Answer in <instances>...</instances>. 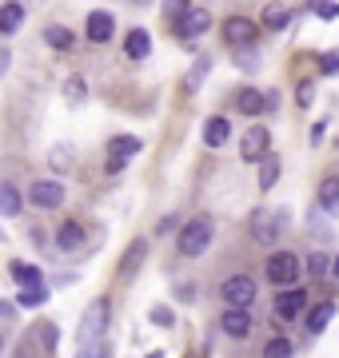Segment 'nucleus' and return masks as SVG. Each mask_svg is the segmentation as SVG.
<instances>
[{
    "label": "nucleus",
    "instance_id": "17",
    "mask_svg": "<svg viewBox=\"0 0 339 358\" xmlns=\"http://www.w3.org/2000/svg\"><path fill=\"white\" fill-rule=\"evenodd\" d=\"M56 247L68 251V255L80 251V247H84V227H80V223H60V227H56Z\"/></svg>",
    "mask_w": 339,
    "mask_h": 358
},
{
    "label": "nucleus",
    "instance_id": "27",
    "mask_svg": "<svg viewBox=\"0 0 339 358\" xmlns=\"http://www.w3.org/2000/svg\"><path fill=\"white\" fill-rule=\"evenodd\" d=\"M148 255V243H144V239H136V243L128 247V251H124V263H120V275H132V271L140 267V259Z\"/></svg>",
    "mask_w": 339,
    "mask_h": 358
},
{
    "label": "nucleus",
    "instance_id": "43",
    "mask_svg": "<svg viewBox=\"0 0 339 358\" xmlns=\"http://www.w3.org/2000/svg\"><path fill=\"white\" fill-rule=\"evenodd\" d=\"M0 346H4V343H0Z\"/></svg>",
    "mask_w": 339,
    "mask_h": 358
},
{
    "label": "nucleus",
    "instance_id": "13",
    "mask_svg": "<svg viewBox=\"0 0 339 358\" xmlns=\"http://www.w3.org/2000/svg\"><path fill=\"white\" fill-rule=\"evenodd\" d=\"M335 303L331 299H324V303H315V307L303 310V322H307V334H324L327 327H331V319H335Z\"/></svg>",
    "mask_w": 339,
    "mask_h": 358
},
{
    "label": "nucleus",
    "instance_id": "16",
    "mask_svg": "<svg viewBox=\"0 0 339 358\" xmlns=\"http://www.w3.org/2000/svg\"><path fill=\"white\" fill-rule=\"evenodd\" d=\"M20 24H25V4H16V0L0 4V36H16Z\"/></svg>",
    "mask_w": 339,
    "mask_h": 358
},
{
    "label": "nucleus",
    "instance_id": "6",
    "mask_svg": "<svg viewBox=\"0 0 339 358\" xmlns=\"http://www.w3.org/2000/svg\"><path fill=\"white\" fill-rule=\"evenodd\" d=\"M307 307H312V294L303 291V287H284V291L275 294V303H272V310H275V319L279 322L303 319V310Z\"/></svg>",
    "mask_w": 339,
    "mask_h": 358
},
{
    "label": "nucleus",
    "instance_id": "30",
    "mask_svg": "<svg viewBox=\"0 0 339 358\" xmlns=\"http://www.w3.org/2000/svg\"><path fill=\"white\" fill-rule=\"evenodd\" d=\"M208 68H212V56H200L196 68H192V76H188V92H196L200 84H204V76H208Z\"/></svg>",
    "mask_w": 339,
    "mask_h": 358
},
{
    "label": "nucleus",
    "instance_id": "31",
    "mask_svg": "<svg viewBox=\"0 0 339 358\" xmlns=\"http://www.w3.org/2000/svg\"><path fill=\"white\" fill-rule=\"evenodd\" d=\"M84 96H88V88H84V80H76V76H72V80L64 84V100H68V103H84Z\"/></svg>",
    "mask_w": 339,
    "mask_h": 358
},
{
    "label": "nucleus",
    "instance_id": "22",
    "mask_svg": "<svg viewBox=\"0 0 339 358\" xmlns=\"http://www.w3.org/2000/svg\"><path fill=\"white\" fill-rule=\"evenodd\" d=\"M124 52H128L132 60H144V56L152 52V36H148L144 28H132V32H128V40H124Z\"/></svg>",
    "mask_w": 339,
    "mask_h": 358
},
{
    "label": "nucleus",
    "instance_id": "15",
    "mask_svg": "<svg viewBox=\"0 0 339 358\" xmlns=\"http://www.w3.org/2000/svg\"><path fill=\"white\" fill-rule=\"evenodd\" d=\"M228 140H232V120L228 115H212L208 124H204V143L208 148H223Z\"/></svg>",
    "mask_w": 339,
    "mask_h": 358
},
{
    "label": "nucleus",
    "instance_id": "19",
    "mask_svg": "<svg viewBox=\"0 0 339 358\" xmlns=\"http://www.w3.org/2000/svg\"><path fill=\"white\" fill-rule=\"evenodd\" d=\"M279 171H284V159L268 152V155L260 159V192H272L275 183H279Z\"/></svg>",
    "mask_w": 339,
    "mask_h": 358
},
{
    "label": "nucleus",
    "instance_id": "37",
    "mask_svg": "<svg viewBox=\"0 0 339 358\" xmlns=\"http://www.w3.org/2000/svg\"><path fill=\"white\" fill-rule=\"evenodd\" d=\"M188 8H192L188 0H164V13H168V20H180V16L188 13Z\"/></svg>",
    "mask_w": 339,
    "mask_h": 358
},
{
    "label": "nucleus",
    "instance_id": "32",
    "mask_svg": "<svg viewBox=\"0 0 339 358\" xmlns=\"http://www.w3.org/2000/svg\"><path fill=\"white\" fill-rule=\"evenodd\" d=\"M235 64L244 68V72H256V68H260V52H251V48H235Z\"/></svg>",
    "mask_w": 339,
    "mask_h": 358
},
{
    "label": "nucleus",
    "instance_id": "23",
    "mask_svg": "<svg viewBox=\"0 0 339 358\" xmlns=\"http://www.w3.org/2000/svg\"><path fill=\"white\" fill-rule=\"evenodd\" d=\"M287 24H291V8H284V4H268L263 8V28L268 32H284Z\"/></svg>",
    "mask_w": 339,
    "mask_h": 358
},
{
    "label": "nucleus",
    "instance_id": "12",
    "mask_svg": "<svg viewBox=\"0 0 339 358\" xmlns=\"http://www.w3.org/2000/svg\"><path fill=\"white\" fill-rule=\"evenodd\" d=\"M251 327H256L251 310H232V307H223V315H220V331L228 334V338H248Z\"/></svg>",
    "mask_w": 339,
    "mask_h": 358
},
{
    "label": "nucleus",
    "instance_id": "41",
    "mask_svg": "<svg viewBox=\"0 0 339 358\" xmlns=\"http://www.w3.org/2000/svg\"><path fill=\"white\" fill-rule=\"evenodd\" d=\"M327 275H331V279H339V255L331 259V271H327Z\"/></svg>",
    "mask_w": 339,
    "mask_h": 358
},
{
    "label": "nucleus",
    "instance_id": "2",
    "mask_svg": "<svg viewBox=\"0 0 339 358\" xmlns=\"http://www.w3.org/2000/svg\"><path fill=\"white\" fill-rule=\"evenodd\" d=\"M212 219H204V215H196V219H188L180 227V235H176V251H180L184 259H196V255H204L212 247Z\"/></svg>",
    "mask_w": 339,
    "mask_h": 358
},
{
    "label": "nucleus",
    "instance_id": "20",
    "mask_svg": "<svg viewBox=\"0 0 339 358\" xmlns=\"http://www.w3.org/2000/svg\"><path fill=\"white\" fill-rule=\"evenodd\" d=\"M235 108H240L244 115H260L263 108H268V96L256 92V88H244V92H235Z\"/></svg>",
    "mask_w": 339,
    "mask_h": 358
},
{
    "label": "nucleus",
    "instance_id": "9",
    "mask_svg": "<svg viewBox=\"0 0 339 358\" xmlns=\"http://www.w3.org/2000/svg\"><path fill=\"white\" fill-rule=\"evenodd\" d=\"M172 28H176V36L180 40H196V36H204V32L212 28V13L208 8H188L180 20H172Z\"/></svg>",
    "mask_w": 339,
    "mask_h": 358
},
{
    "label": "nucleus",
    "instance_id": "1",
    "mask_svg": "<svg viewBox=\"0 0 339 358\" xmlns=\"http://www.w3.org/2000/svg\"><path fill=\"white\" fill-rule=\"evenodd\" d=\"M300 275H303V259L296 251H272L268 263H263V279L272 287H300Z\"/></svg>",
    "mask_w": 339,
    "mask_h": 358
},
{
    "label": "nucleus",
    "instance_id": "21",
    "mask_svg": "<svg viewBox=\"0 0 339 358\" xmlns=\"http://www.w3.org/2000/svg\"><path fill=\"white\" fill-rule=\"evenodd\" d=\"M25 211V195L16 192V183H0V215H20Z\"/></svg>",
    "mask_w": 339,
    "mask_h": 358
},
{
    "label": "nucleus",
    "instance_id": "29",
    "mask_svg": "<svg viewBox=\"0 0 339 358\" xmlns=\"http://www.w3.org/2000/svg\"><path fill=\"white\" fill-rule=\"evenodd\" d=\"M303 263H307V267H303V271H307L312 279H324L327 271H331V259H327L324 251H315V255H307V259H303Z\"/></svg>",
    "mask_w": 339,
    "mask_h": 358
},
{
    "label": "nucleus",
    "instance_id": "40",
    "mask_svg": "<svg viewBox=\"0 0 339 358\" xmlns=\"http://www.w3.org/2000/svg\"><path fill=\"white\" fill-rule=\"evenodd\" d=\"M172 227H176V215H168V219H160V227H156V231H160V235H168Z\"/></svg>",
    "mask_w": 339,
    "mask_h": 358
},
{
    "label": "nucleus",
    "instance_id": "7",
    "mask_svg": "<svg viewBox=\"0 0 339 358\" xmlns=\"http://www.w3.org/2000/svg\"><path fill=\"white\" fill-rule=\"evenodd\" d=\"M140 148H144V143L136 140V136H112V143H108V164H104V171H108V176H120V171L128 167L132 155H140Z\"/></svg>",
    "mask_w": 339,
    "mask_h": 358
},
{
    "label": "nucleus",
    "instance_id": "33",
    "mask_svg": "<svg viewBox=\"0 0 339 358\" xmlns=\"http://www.w3.org/2000/svg\"><path fill=\"white\" fill-rule=\"evenodd\" d=\"M76 358H112V346L100 338V343H88V346H80V355Z\"/></svg>",
    "mask_w": 339,
    "mask_h": 358
},
{
    "label": "nucleus",
    "instance_id": "38",
    "mask_svg": "<svg viewBox=\"0 0 339 358\" xmlns=\"http://www.w3.org/2000/svg\"><path fill=\"white\" fill-rule=\"evenodd\" d=\"M40 343L48 346V350L56 346V327H53V322H40Z\"/></svg>",
    "mask_w": 339,
    "mask_h": 358
},
{
    "label": "nucleus",
    "instance_id": "36",
    "mask_svg": "<svg viewBox=\"0 0 339 358\" xmlns=\"http://www.w3.org/2000/svg\"><path fill=\"white\" fill-rule=\"evenodd\" d=\"M319 68H324V76H339V52H324Z\"/></svg>",
    "mask_w": 339,
    "mask_h": 358
},
{
    "label": "nucleus",
    "instance_id": "8",
    "mask_svg": "<svg viewBox=\"0 0 339 358\" xmlns=\"http://www.w3.org/2000/svg\"><path fill=\"white\" fill-rule=\"evenodd\" d=\"M268 152H272V131L251 124V128L244 131V140H240V159H244V164H260Z\"/></svg>",
    "mask_w": 339,
    "mask_h": 358
},
{
    "label": "nucleus",
    "instance_id": "4",
    "mask_svg": "<svg viewBox=\"0 0 339 358\" xmlns=\"http://www.w3.org/2000/svg\"><path fill=\"white\" fill-rule=\"evenodd\" d=\"M108 322H112V307H108V299H96V303H88V310L80 315V327H76L80 346L100 343V338H104V331H108Z\"/></svg>",
    "mask_w": 339,
    "mask_h": 358
},
{
    "label": "nucleus",
    "instance_id": "10",
    "mask_svg": "<svg viewBox=\"0 0 339 358\" xmlns=\"http://www.w3.org/2000/svg\"><path fill=\"white\" fill-rule=\"evenodd\" d=\"M28 203L44 207V211L60 207V203H64V183H56V179H36V183H32V192H28Z\"/></svg>",
    "mask_w": 339,
    "mask_h": 358
},
{
    "label": "nucleus",
    "instance_id": "25",
    "mask_svg": "<svg viewBox=\"0 0 339 358\" xmlns=\"http://www.w3.org/2000/svg\"><path fill=\"white\" fill-rule=\"evenodd\" d=\"M44 40H48V48H56V52H68L72 44H76V36H72L64 24H48L44 28Z\"/></svg>",
    "mask_w": 339,
    "mask_h": 358
},
{
    "label": "nucleus",
    "instance_id": "34",
    "mask_svg": "<svg viewBox=\"0 0 339 358\" xmlns=\"http://www.w3.org/2000/svg\"><path fill=\"white\" fill-rule=\"evenodd\" d=\"M148 319L156 322V327H176V315H172V307H160V303L148 310Z\"/></svg>",
    "mask_w": 339,
    "mask_h": 358
},
{
    "label": "nucleus",
    "instance_id": "24",
    "mask_svg": "<svg viewBox=\"0 0 339 358\" xmlns=\"http://www.w3.org/2000/svg\"><path fill=\"white\" fill-rule=\"evenodd\" d=\"M8 275H13L16 287H36V282H44L40 267H32V263H13V267H8Z\"/></svg>",
    "mask_w": 339,
    "mask_h": 358
},
{
    "label": "nucleus",
    "instance_id": "35",
    "mask_svg": "<svg viewBox=\"0 0 339 358\" xmlns=\"http://www.w3.org/2000/svg\"><path fill=\"white\" fill-rule=\"evenodd\" d=\"M296 100H300V108H312V100H315V84H312V80H300Z\"/></svg>",
    "mask_w": 339,
    "mask_h": 358
},
{
    "label": "nucleus",
    "instance_id": "39",
    "mask_svg": "<svg viewBox=\"0 0 339 358\" xmlns=\"http://www.w3.org/2000/svg\"><path fill=\"white\" fill-rule=\"evenodd\" d=\"M324 131H327V124H324V120H319V124H315V128H312V148H319V140H324Z\"/></svg>",
    "mask_w": 339,
    "mask_h": 358
},
{
    "label": "nucleus",
    "instance_id": "42",
    "mask_svg": "<svg viewBox=\"0 0 339 358\" xmlns=\"http://www.w3.org/2000/svg\"><path fill=\"white\" fill-rule=\"evenodd\" d=\"M0 315H4V319H8V315H13V307H8V303H4V299H0Z\"/></svg>",
    "mask_w": 339,
    "mask_h": 358
},
{
    "label": "nucleus",
    "instance_id": "5",
    "mask_svg": "<svg viewBox=\"0 0 339 358\" xmlns=\"http://www.w3.org/2000/svg\"><path fill=\"white\" fill-rule=\"evenodd\" d=\"M256 279L251 275H228V279L220 282V299H223V307H232V310H251V303H256Z\"/></svg>",
    "mask_w": 339,
    "mask_h": 358
},
{
    "label": "nucleus",
    "instance_id": "14",
    "mask_svg": "<svg viewBox=\"0 0 339 358\" xmlns=\"http://www.w3.org/2000/svg\"><path fill=\"white\" fill-rule=\"evenodd\" d=\"M84 32H88L92 44H108L112 32H116V20H112V13H92L88 24H84Z\"/></svg>",
    "mask_w": 339,
    "mask_h": 358
},
{
    "label": "nucleus",
    "instance_id": "18",
    "mask_svg": "<svg viewBox=\"0 0 339 358\" xmlns=\"http://www.w3.org/2000/svg\"><path fill=\"white\" fill-rule=\"evenodd\" d=\"M319 207H324L327 215H339V176L319 179Z\"/></svg>",
    "mask_w": 339,
    "mask_h": 358
},
{
    "label": "nucleus",
    "instance_id": "3",
    "mask_svg": "<svg viewBox=\"0 0 339 358\" xmlns=\"http://www.w3.org/2000/svg\"><path fill=\"white\" fill-rule=\"evenodd\" d=\"M284 231H287V211L284 207H260V211L251 215V239H256V243L275 247Z\"/></svg>",
    "mask_w": 339,
    "mask_h": 358
},
{
    "label": "nucleus",
    "instance_id": "28",
    "mask_svg": "<svg viewBox=\"0 0 339 358\" xmlns=\"http://www.w3.org/2000/svg\"><path fill=\"white\" fill-rule=\"evenodd\" d=\"M291 355H296V346H291V338H284V334L268 338V346H263V358H291Z\"/></svg>",
    "mask_w": 339,
    "mask_h": 358
},
{
    "label": "nucleus",
    "instance_id": "26",
    "mask_svg": "<svg viewBox=\"0 0 339 358\" xmlns=\"http://www.w3.org/2000/svg\"><path fill=\"white\" fill-rule=\"evenodd\" d=\"M16 303H20V307H44V303H48V287H44V282H36V287H20Z\"/></svg>",
    "mask_w": 339,
    "mask_h": 358
},
{
    "label": "nucleus",
    "instance_id": "11",
    "mask_svg": "<svg viewBox=\"0 0 339 358\" xmlns=\"http://www.w3.org/2000/svg\"><path fill=\"white\" fill-rule=\"evenodd\" d=\"M223 40L232 48H251L256 44V20H248V16H228L223 20Z\"/></svg>",
    "mask_w": 339,
    "mask_h": 358
}]
</instances>
